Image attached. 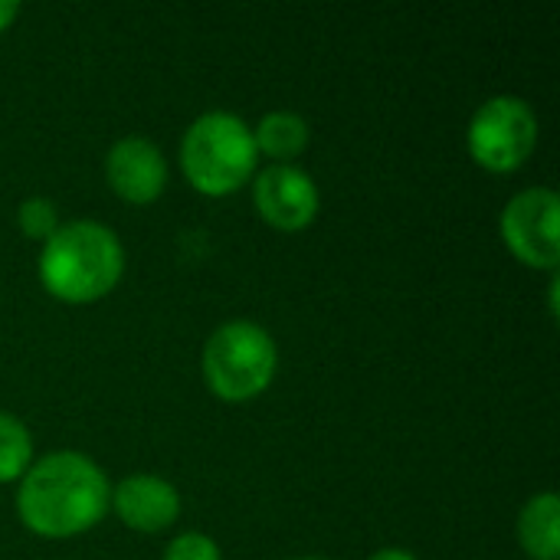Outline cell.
I'll list each match as a JSON object with an SVG mask.
<instances>
[{
  "label": "cell",
  "mask_w": 560,
  "mask_h": 560,
  "mask_svg": "<svg viewBox=\"0 0 560 560\" xmlns=\"http://www.w3.org/2000/svg\"><path fill=\"white\" fill-rule=\"evenodd\" d=\"M256 151L276 158L279 164H289L292 158H299L308 144V125L305 118H299L295 112H269L259 128L253 131Z\"/></svg>",
  "instance_id": "cell-11"
},
{
  "label": "cell",
  "mask_w": 560,
  "mask_h": 560,
  "mask_svg": "<svg viewBox=\"0 0 560 560\" xmlns=\"http://www.w3.org/2000/svg\"><path fill=\"white\" fill-rule=\"evenodd\" d=\"M112 505L105 472L82 453H49L20 482V522L39 538H72L95 528Z\"/></svg>",
  "instance_id": "cell-1"
},
{
  "label": "cell",
  "mask_w": 560,
  "mask_h": 560,
  "mask_svg": "<svg viewBox=\"0 0 560 560\" xmlns=\"http://www.w3.org/2000/svg\"><path fill=\"white\" fill-rule=\"evenodd\" d=\"M16 13H20V7L13 0H0V33L16 20Z\"/></svg>",
  "instance_id": "cell-15"
},
{
  "label": "cell",
  "mask_w": 560,
  "mask_h": 560,
  "mask_svg": "<svg viewBox=\"0 0 560 560\" xmlns=\"http://www.w3.org/2000/svg\"><path fill=\"white\" fill-rule=\"evenodd\" d=\"M164 560H220V548H217L213 538H207L200 532H187V535H177L167 545Z\"/></svg>",
  "instance_id": "cell-14"
},
{
  "label": "cell",
  "mask_w": 560,
  "mask_h": 560,
  "mask_svg": "<svg viewBox=\"0 0 560 560\" xmlns=\"http://www.w3.org/2000/svg\"><path fill=\"white\" fill-rule=\"evenodd\" d=\"M560 200L551 187H532L518 194L502 213V240L505 246L532 269L558 272Z\"/></svg>",
  "instance_id": "cell-6"
},
{
  "label": "cell",
  "mask_w": 560,
  "mask_h": 560,
  "mask_svg": "<svg viewBox=\"0 0 560 560\" xmlns=\"http://www.w3.org/2000/svg\"><path fill=\"white\" fill-rule=\"evenodd\" d=\"M33 466V440L30 430L10 417L0 413V482L23 479V472Z\"/></svg>",
  "instance_id": "cell-12"
},
{
  "label": "cell",
  "mask_w": 560,
  "mask_h": 560,
  "mask_svg": "<svg viewBox=\"0 0 560 560\" xmlns=\"http://www.w3.org/2000/svg\"><path fill=\"white\" fill-rule=\"evenodd\" d=\"M560 502L555 492L535 495L518 518V538L522 548L535 560H558L560 558Z\"/></svg>",
  "instance_id": "cell-10"
},
{
  "label": "cell",
  "mask_w": 560,
  "mask_h": 560,
  "mask_svg": "<svg viewBox=\"0 0 560 560\" xmlns=\"http://www.w3.org/2000/svg\"><path fill=\"white\" fill-rule=\"evenodd\" d=\"M276 368H279L276 341L266 328L253 322L220 325L203 348L207 387L226 404H243L259 397L272 384Z\"/></svg>",
  "instance_id": "cell-4"
},
{
  "label": "cell",
  "mask_w": 560,
  "mask_h": 560,
  "mask_svg": "<svg viewBox=\"0 0 560 560\" xmlns=\"http://www.w3.org/2000/svg\"><path fill=\"white\" fill-rule=\"evenodd\" d=\"M125 272V249L118 236L95 220L59 223L43 243L39 282L43 289L69 305H85L108 295Z\"/></svg>",
  "instance_id": "cell-2"
},
{
  "label": "cell",
  "mask_w": 560,
  "mask_h": 560,
  "mask_svg": "<svg viewBox=\"0 0 560 560\" xmlns=\"http://www.w3.org/2000/svg\"><path fill=\"white\" fill-rule=\"evenodd\" d=\"M112 505L118 512V518L131 528V532H164L177 522L180 515V495L167 479L158 476H128L115 486L112 492Z\"/></svg>",
  "instance_id": "cell-9"
},
{
  "label": "cell",
  "mask_w": 560,
  "mask_h": 560,
  "mask_svg": "<svg viewBox=\"0 0 560 560\" xmlns=\"http://www.w3.org/2000/svg\"><path fill=\"white\" fill-rule=\"evenodd\" d=\"M253 200L259 217L282 233H299L318 217V187L295 164L266 167L256 177Z\"/></svg>",
  "instance_id": "cell-7"
},
{
  "label": "cell",
  "mask_w": 560,
  "mask_h": 560,
  "mask_svg": "<svg viewBox=\"0 0 560 560\" xmlns=\"http://www.w3.org/2000/svg\"><path fill=\"white\" fill-rule=\"evenodd\" d=\"M108 187L128 203H154L167 184V164L154 141L148 138H121L112 144L105 158Z\"/></svg>",
  "instance_id": "cell-8"
},
{
  "label": "cell",
  "mask_w": 560,
  "mask_h": 560,
  "mask_svg": "<svg viewBox=\"0 0 560 560\" xmlns=\"http://www.w3.org/2000/svg\"><path fill=\"white\" fill-rule=\"evenodd\" d=\"M259 151L253 131L243 118L230 112H207L200 115L184 141H180V164L187 180L207 197L236 194L256 171Z\"/></svg>",
  "instance_id": "cell-3"
},
{
  "label": "cell",
  "mask_w": 560,
  "mask_h": 560,
  "mask_svg": "<svg viewBox=\"0 0 560 560\" xmlns=\"http://www.w3.org/2000/svg\"><path fill=\"white\" fill-rule=\"evenodd\" d=\"M302 560H318V558H302Z\"/></svg>",
  "instance_id": "cell-17"
},
{
  "label": "cell",
  "mask_w": 560,
  "mask_h": 560,
  "mask_svg": "<svg viewBox=\"0 0 560 560\" xmlns=\"http://www.w3.org/2000/svg\"><path fill=\"white\" fill-rule=\"evenodd\" d=\"M368 560H417L410 551H400V548H384V551H377L374 558Z\"/></svg>",
  "instance_id": "cell-16"
},
{
  "label": "cell",
  "mask_w": 560,
  "mask_h": 560,
  "mask_svg": "<svg viewBox=\"0 0 560 560\" xmlns=\"http://www.w3.org/2000/svg\"><path fill=\"white\" fill-rule=\"evenodd\" d=\"M16 223H20V233L26 240H39L46 243L56 230H59V213H56V203L46 200V197H30L20 203L16 210Z\"/></svg>",
  "instance_id": "cell-13"
},
{
  "label": "cell",
  "mask_w": 560,
  "mask_h": 560,
  "mask_svg": "<svg viewBox=\"0 0 560 560\" xmlns=\"http://www.w3.org/2000/svg\"><path fill=\"white\" fill-rule=\"evenodd\" d=\"M538 144V118L515 95L489 98L469 121V154L492 174L518 171Z\"/></svg>",
  "instance_id": "cell-5"
}]
</instances>
